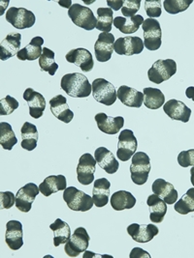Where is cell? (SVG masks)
Listing matches in <instances>:
<instances>
[{
	"mask_svg": "<svg viewBox=\"0 0 194 258\" xmlns=\"http://www.w3.org/2000/svg\"><path fill=\"white\" fill-rule=\"evenodd\" d=\"M19 107V102L11 96H6L0 101V114L9 115Z\"/></svg>",
	"mask_w": 194,
	"mask_h": 258,
	"instance_id": "40",
	"label": "cell"
},
{
	"mask_svg": "<svg viewBox=\"0 0 194 258\" xmlns=\"http://www.w3.org/2000/svg\"><path fill=\"white\" fill-rule=\"evenodd\" d=\"M144 105L150 109H158L164 106L165 96L158 88L147 87L144 90Z\"/></svg>",
	"mask_w": 194,
	"mask_h": 258,
	"instance_id": "34",
	"label": "cell"
},
{
	"mask_svg": "<svg viewBox=\"0 0 194 258\" xmlns=\"http://www.w3.org/2000/svg\"><path fill=\"white\" fill-rule=\"evenodd\" d=\"M130 257L131 258H139V257H151V255L148 253V251L143 250L142 248L139 247H135L131 252H130Z\"/></svg>",
	"mask_w": 194,
	"mask_h": 258,
	"instance_id": "45",
	"label": "cell"
},
{
	"mask_svg": "<svg viewBox=\"0 0 194 258\" xmlns=\"http://www.w3.org/2000/svg\"><path fill=\"white\" fill-rule=\"evenodd\" d=\"M144 21V18L140 15H135L131 18L117 17L116 19H114V25L121 33L132 34L139 29L140 25L143 24Z\"/></svg>",
	"mask_w": 194,
	"mask_h": 258,
	"instance_id": "30",
	"label": "cell"
},
{
	"mask_svg": "<svg viewBox=\"0 0 194 258\" xmlns=\"http://www.w3.org/2000/svg\"><path fill=\"white\" fill-rule=\"evenodd\" d=\"M141 5V0H124L123 6L121 8V13L125 18L134 17L135 14L139 11Z\"/></svg>",
	"mask_w": 194,
	"mask_h": 258,
	"instance_id": "42",
	"label": "cell"
},
{
	"mask_svg": "<svg viewBox=\"0 0 194 258\" xmlns=\"http://www.w3.org/2000/svg\"><path fill=\"white\" fill-rule=\"evenodd\" d=\"M144 30V46L149 50H158L161 47L162 31L156 19H147L142 24Z\"/></svg>",
	"mask_w": 194,
	"mask_h": 258,
	"instance_id": "8",
	"label": "cell"
},
{
	"mask_svg": "<svg viewBox=\"0 0 194 258\" xmlns=\"http://www.w3.org/2000/svg\"><path fill=\"white\" fill-rule=\"evenodd\" d=\"M40 192V188L34 183H28L20 188L16 195V207L21 212L27 213L31 210L32 203Z\"/></svg>",
	"mask_w": 194,
	"mask_h": 258,
	"instance_id": "13",
	"label": "cell"
},
{
	"mask_svg": "<svg viewBox=\"0 0 194 258\" xmlns=\"http://www.w3.org/2000/svg\"><path fill=\"white\" fill-rule=\"evenodd\" d=\"M174 209L181 215H187L194 212V188H189L182 199L175 203Z\"/></svg>",
	"mask_w": 194,
	"mask_h": 258,
	"instance_id": "38",
	"label": "cell"
},
{
	"mask_svg": "<svg viewBox=\"0 0 194 258\" xmlns=\"http://www.w3.org/2000/svg\"><path fill=\"white\" fill-rule=\"evenodd\" d=\"M6 20L16 29H26L34 25L36 18L33 13L25 8L11 7L6 12Z\"/></svg>",
	"mask_w": 194,
	"mask_h": 258,
	"instance_id": "10",
	"label": "cell"
},
{
	"mask_svg": "<svg viewBox=\"0 0 194 258\" xmlns=\"http://www.w3.org/2000/svg\"><path fill=\"white\" fill-rule=\"evenodd\" d=\"M65 58L67 60V62L73 63L76 66L80 67L81 70L83 72H90L93 69L94 66V62L91 53L83 47H79V48H74L72 50H70Z\"/></svg>",
	"mask_w": 194,
	"mask_h": 258,
	"instance_id": "17",
	"label": "cell"
},
{
	"mask_svg": "<svg viewBox=\"0 0 194 258\" xmlns=\"http://www.w3.org/2000/svg\"><path fill=\"white\" fill-rule=\"evenodd\" d=\"M96 160L89 153H85L79 161L77 166V178L80 184L87 186L94 180Z\"/></svg>",
	"mask_w": 194,
	"mask_h": 258,
	"instance_id": "11",
	"label": "cell"
},
{
	"mask_svg": "<svg viewBox=\"0 0 194 258\" xmlns=\"http://www.w3.org/2000/svg\"><path fill=\"white\" fill-rule=\"evenodd\" d=\"M114 24L113 10L111 8H98L97 9V30L105 33H110L112 25Z\"/></svg>",
	"mask_w": 194,
	"mask_h": 258,
	"instance_id": "37",
	"label": "cell"
},
{
	"mask_svg": "<svg viewBox=\"0 0 194 258\" xmlns=\"http://www.w3.org/2000/svg\"><path fill=\"white\" fill-rule=\"evenodd\" d=\"M66 178L63 175H51L47 177L40 185V192L45 196L50 197L53 194H56L60 190H64L66 188Z\"/></svg>",
	"mask_w": 194,
	"mask_h": 258,
	"instance_id": "29",
	"label": "cell"
},
{
	"mask_svg": "<svg viewBox=\"0 0 194 258\" xmlns=\"http://www.w3.org/2000/svg\"><path fill=\"white\" fill-rule=\"evenodd\" d=\"M115 36L112 33L102 32L98 36L96 43L94 45L95 57L99 62H107L112 57L115 45Z\"/></svg>",
	"mask_w": 194,
	"mask_h": 258,
	"instance_id": "15",
	"label": "cell"
},
{
	"mask_svg": "<svg viewBox=\"0 0 194 258\" xmlns=\"http://www.w3.org/2000/svg\"><path fill=\"white\" fill-rule=\"evenodd\" d=\"M118 99L124 106L129 107H141L144 103V93L132 87L122 85L118 89Z\"/></svg>",
	"mask_w": 194,
	"mask_h": 258,
	"instance_id": "24",
	"label": "cell"
},
{
	"mask_svg": "<svg viewBox=\"0 0 194 258\" xmlns=\"http://www.w3.org/2000/svg\"><path fill=\"white\" fill-rule=\"evenodd\" d=\"M176 73L177 63L173 59H159L148 72V77L151 82L160 84L168 81Z\"/></svg>",
	"mask_w": 194,
	"mask_h": 258,
	"instance_id": "5",
	"label": "cell"
},
{
	"mask_svg": "<svg viewBox=\"0 0 194 258\" xmlns=\"http://www.w3.org/2000/svg\"><path fill=\"white\" fill-rule=\"evenodd\" d=\"M178 163L182 167L194 166V149L180 153L178 156Z\"/></svg>",
	"mask_w": 194,
	"mask_h": 258,
	"instance_id": "43",
	"label": "cell"
},
{
	"mask_svg": "<svg viewBox=\"0 0 194 258\" xmlns=\"http://www.w3.org/2000/svg\"><path fill=\"white\" fill-rule=\"evenodd\" d=\"M92 95L98 103L110 106L117 101V90L111 82L104 79H96L92 82Z\"/></svg>",
	"mask_w": 194,
	"mask_h": 258,
	"instance_id": "6",
	"label": "cell"
},
{
	"mask_svg": "<svg viewBox=\"0 0 194 258\" xmlns=\"http://www.w3.org/2000/svg\"><path fill=\"white\" fill-rule=\"evenodd\" d=\"M5 241L12 250H18L24 246L23 224L19 221H10L7 223Z\"/></svg>",
	"mask_w": 194,
	"mask_h": 258,
	"instance_id": "19",
	"label": "cell"
},
{
	"mask_svg": "<svg viewBox=\"0 0 194 258\" xmlns=\"http://www.w3.org/2000/svg\"><path fill=\"white\" fill-rule=\"evenodd\" d=\"M151 162L149 156L144 152H136L132 157L130 173L132 182L136 185H144L149 179Z\"/></svg>",
	"mask_w": 194,
	"mask_h": 258,
	"instance_id": "3",
	"label": "cell"
},
{
	"mask_svg": "<svg viewBox=\"0 0 194 258\" xmlns=\"http://www.w3.org/2000/svg\"><path fill=\"white\" fill-rule=\"evenodd\" d=\"M110 187L111 183L106 178H100L94 181L92 188V200L94 205L101 208L108 204L109 202Z\"/></svg>",
	"mask_w": 194,
	"mask_h": 258,
	"instance_id": "26",
	"label": "cell"
},
{
	"mask_svg": "<svg viewBox=\"0 0 194 258\" xmlns=\"http://www.w3.org/2000/svg\"><path fill=\"white\" fill-rule=\"evenodd\" d=\"M68 16L71 19L73 24L85 30L90 31L96 28L97 19L93 15V12L86 6L73 4L68 10Z\"/></svg>",
	"mask_w": 194,
	"mask_h": 258,
	"instance_id": "4",
	"label": "cell"
},
{
	"mask_svg": "<svg viewBox=\"0 0 194 258\" xmlns=\"http://www.w3.org/2000/svg\"><path fill=\"white\" fill-rule=\"evenodd\" d=\"M50 106L52 113L61 120V122H64L65 124L70 123L74 118V113L67 104V100L64 96L58 95L51 99Z\"/></svg>",
	"mask_w": 194,
	"mask_h": 258,
	"instance_id": "20",
	"label": "cell"
},
{
	"mask_svg": "<svg viewBox=\"0 0 194 258\" xmlns=\"http://www.w3.org/2000/svg\"><path fill=\"white\" fill-rule=\"evenodd\" d=\"M127 232L135 242L148 243L152 241L158 234L159 230L158 227L153 223H150V224L132 223L127 227Z\"/></svg>",
	"mask_w": 194,
	"mask_h": 258,
	"instance_id": "14",
	"label": "cell"
},
{
	"mask_svg": "<svg viewBox=\"0 0 194 258\" xmlns=\"http://www.w3.org/2000/svg\"><path fill=\"white\" fill-rule=\"evenodd\" d=\"M144 42L140 37H121L117 39L114 45V50L120 55L131 56L140 54L144 49Z\"/></svg>",
	"mask_w": 194,
	"mask_h": 258,
	"instance_id": "12",
	"label": "cell"
},
{
	"mask_svg": "<svg viewBox=\"0 0 194 258\" xmlns=\"http://www.w3.org/2000/svg\"><path fill=\"white\" fill-rule=\"evenodd\" d=\"M50 228L54 231V245L61 246L66 244L71 238V229L69 224L63 222L61 219H57L56 222L50 225Z\"/></svg>",
	"mask_w": 194,
	"mask_h": 258,
	"instance_id": "33",
	"label": "cell"
},
{
	"mask_svg": "<svg viewBox=\"0 0 194 258\" xmlns=\"http://www.w3.org/2000/svg\"><path fill=\"white\" fill-rule=\"evenodd\" d=\"M96 163L103 170L109 174H114L118 171L120 164L114 154L105 147H99L94 152Z\"/></svg>",
	"mask_w": 194,
	"mask_h": 258,
	"instance_id": "23",
	"label": "cell"
},
{
	"mask_svg": "<svg viewBox=\"0 0 194 258\" xmlns=\"http://www.w3.org/2000/svg\"><path fill=\"white\" fill-rule=\"evenodd\" d=\"M22 35L20 33H10L5 37V39L0 44V58L2 61H6L21 50Z\"/></svg>",
	"mask_w": 194,
	"mask_h": 258,
	"instance_id": "22",
	"label": "cell"
},
{
	"mask_svg": "<svg viewBox=\"0 0 194 258\" xmlns=\"http://www.w3.org/2000/svg\"><path fill=\"white\" fill-rule=\"evenodd\" d=\"M153 191L167 204H174L178 200V191L174 186L163 179H157L153 184Z\"/></svg>",
	"mask_w": 194,
	"mask_h": 258,
	"instance_id": "25",
	"label": "cell"
},
{
	"mask_svg": "<svg viewBox=\"0 0 194 258\" xmlns=\"http://www.w3.org/2000/svg\"><path fill=\"white\" fill-rule=\"evenodd\" d=\"M24 99L29 107V115L34 119L42 117L46 108L44 96L32 88H27L24 93Z\"/></svg>",
	"mask_w": 194,
	"mask_h": 258,
	"instance_id": "16",
	"label": "cell"
},
{
	"mask_svg": "<svg viewBox=\"0 0 194 258\" xmlns=\"http://www.w3.org/2000/svg\"><path fill=\"white\" fill-rule=\"evenodd\" d=\"M191 3L192 0H165L163 2V6L168 14L176 15L185 11Z\"/></svg>",
	"mask_w": 194,
	"mask_h": 258,
	"instance_id": "39",
	"label": "cell"
},
{
	"mask_svg": "<svg viewBox=\"0 0 194 258\" xmlns=\"http://www.w3.org/2000/svg\"><path fill=\"white\" fill-rule=\"evenodd\" d=\"M164 112L169 116L171 119L176 121H181L183 123H186L189 121L191 115V109L186 106L181 101L171 99L163 106Z\"/></svg>",
	"mask_w": 194,
	"mask_h": 258,
	"instance_id": "18",
	"label": "cell"
},
{
	"mask_svg": "<svg viewBox=\"0 0 194 258\" xmlns=\"http://www.w3.org/2000/svg\"><path fill=\"white\" fill-rule=\"evenodd\" d=\"M185 95L188 99H191L194 102V86H190L188 88H186L185 90Z\"/></svg>",
	"mask_w": 194,
	"mask_h": 258,
	"instance_id": "47",
	"label": "cell"
},
{
	"mask_svg": "<svg viewBox=\"0 0 194 258\" xmlns=\"http://www.w3.org/2000/svg\"><path fill=\"white\" fill-rule=\"evenodd\" d=\"M39 66L43 72H48L51 76H55L59 69V65L55 62V52L48 47L43 48V52L39 58Z\"/></svg>",
	"mask_w": 194,
	"mask_h": 258,
	"instance_id": "36",
	"label": "cell"
},
{
	"mask_svg": "<svg viewBox=\"0 0 194 258\" xmlns=\"http://www.w3.org/2000/svg\"><path fill=\"white\" fill-rule=\"evenodd\" d=\"M138 141L131 130H122L118 143L117 156L120 161L127 162L137 151Z\"/></svg>",
	"mask_w": 194,
	"mask_h": 258,
	"instance_id": "7",
	"label": "cell"
},
{
	"mask_svg": "<svg viewBox=\"0 0 194 258\" xmlns=\"http://www.w3.org/2000/svg\"><path fill=\"white\" fill-rule=\"evenodd\" d=\"M190 181H191V184L193 185L194 187V166H192V168L190 169Z\"/></svg>",
	"mask_w": 194,
	"mask_h": 258,
	"instance_id": "48",
	"label": "cell"
},
{
	"mask_svg": "<svg viewBox=\"0 0 194 258\" xmlns=\"http://www.w3.org/2000/svg\"><path fill=\"white\" fill-rule=\"evenodd\" d=\"M43 45H44V39L42 37L40 36L34 37L26 47L22 48L18 52L17 57L22 61L37 60L40 58L43 52V48H42Z\"/></svg>",
	"mask_w": 194,
	"mask_h": 258,
	"instance_id": "28",
	"label": "cell"
},
{
	"mask_svg": "<svg viewBox=\"0 0 194 258\" xmlns=\"http://www.w3.org/2000/svg\"><path fill=\"white\" fill-rule=\"evenodd\" d=\"M18 143V140L12 129V126L7 122L0 123V144L5 150H12Z\"/></svg>",
	"mask_w": 194,
	"mask_h": 258,
	"instance_id": "35",
	"label": "cell"
},
{
	"mask_svg": "<svg viewBox=\"0 0 194 258\" xmlns=\"http://www.w3.org/2000/svg\"><path fill=\"white\" fill-rule=\"evenodd\" d=\"M89 245V235L85 228L78 227L71 235L69 241L65 244L64 250L70 257H77L80 253L85 252Z\"/></svg>",
	"mask_w": 194,
	"mask_h": 258,
	"instance_id": "9",
	"label": "cell"
},
{
	"mask_svg": "<svg viewBox=\"0 0 194 258\" xmlns=\"http://www.w3.org/2000/svg\"><path fill=\"white\" fill-rule=\"evenodd\" d=\"M22 135V147L27 150L32 151L37 147V143L39 141V134L35 125L25 122L21 130Z\"/></svg>",
	"mask_w": 194,
	"mask_h": 258,
	"instance_id": "32",
	"label": "cell"
},
{
	"mask_svg": "<svg viewBox=\"0 0 194 258\" xmlns=\"http://www.w3.org/2000/svg\"><path fill=\"white\" fill-rule=\"evenodd\" d=\"M63 200L73 211H88L94 204L91 197L75 187H69L64 189Z\"/></svg>",
	"mask_w": 194,
	"mask_h": 258,
	"instance_id": "2",
	"label": "cell"
},
{
	"mask_svg": "<svg viewBox=\"0 0 194 258\" xmlns=\"http://www.w3.org/2000/svg\"><path fill=\"white\" fill-rule=\"evenodd\" d=\"M61 89L73 98H85L92 93V85L85 75L80 73L66 74L62 77Z\"/></svg>",
	"mask_w": 194,
	"mask_h": 258,
	"instance_id": "1",
	"label": "cell"
},
{
	"mask_svg": "<svg viewBox=\"0 0 194 258\" xmlns=\"http://www.w3.org/2000/svg\"><path fill=\"white\" fill-rule=\"evenodd\" d=\"M147 204L150 210V219L153 223H162L166 213H167V203L161 200L157 195H151Z\"/></svg>",
	"mask_w": 194,
	"mask_h": 258,
	"instance_id": "27",
	"label": "cell"
},
{
	"mask_svg": "<svg viewBox=\"0 0 194 258\" xmlns=\"http://www.w3.org/2000/svg\"><path fill=\"white\" fill-rule=\"evenodd\" d=\"M145 10L150 19H157L161 16V0H146Z\"/></svg>",
	"mask_w": 194,
	"mask_h": 258,
	"instance_id": "41",
	"label": "cell"
},
{
	"mask_svg": "<svg viewBox=\"0 0 194 258\" xmlns=\"http://www.w3.org/2000/svg\"><path fill=\"white\" fill-rule=\"evenodd\" d=\"M123 2H124V0H118V1H111V0H108V1H107V4H108V6L111 7L112 10L118 11V10H120L121 8H122Z\"/></svg>",
	"mask_w": 194,
	"mask_h": 258,
	"instance_id": "46",
	"label": "cell"
},
{
	"mask_svg": "<svg viewBox=\"0 0 194 258\" xmlns=\"http://www.w3.org/2000/svg\"><path fill=\"white\" fill-rule=\"evenodd\" d=\"M95 121L98 129L107 135L118 134L124 125V118L121 116L112 117L103 112H100L95 115Z\"/></svg>",
	"mask_w": 194,
	"mask_h": 258,
	"instance_id": "21",
	"label": "cell"
},
{
	"mask_svg": "<svg viewBox=\"0 0 194 258\" xmlns=\"http://www.w3.org/2000/svg\"><path fill=\"white\" fill-rule=\"evenodd\" d=\"M1 200V209H10L16 203V196L12 191H1L0 192Z\"/></svg>",
	"mask_w": 194,
	"mask_h": 258,
	"instance_id": "44",
	"label": "cell"
},
{
	"mask_svg": "<svg viewBox=\"0 0 194 258\" xmlns=\"http://www.w3.org/2000/svg\"><path fill=\"white\" fill-rule=\"evenodd\" d=\"M111 205L114 210L122 211L125 209H131L136 204V199L133 195L126 190H119L116 191L111 197Z\"/></svg>",
	"mask_w": 194,
	"mask_h": 258,
	"instance_id": "31",
	"label": "cell"
}]
</instances>
